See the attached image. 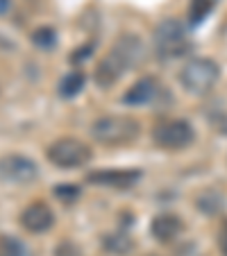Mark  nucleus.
<instances>
[{"instance_id":"nucleus-23","label":"nucleus","mask_w":227,"mask_h":256,"mask_svg":"<svg viewBox=\"0 0 227 256\" xmlns=\"http://www.w3.org/2000/svg\"><path fill=\"white\" fill-rule=\"evenodd\" d=\"M150 256H157V254H150Z\"/></svg>"},{"instance_id":"nucleus-20","label":"nucleus","mask_w":227,"mask_h":256,"mask_svg":"<svg viewBox=\"0 0 227 256\" xmlns=\"http://www.w3.org/2000/svg\"><path fill=\"white\" fill-rule=\"evenodd\" d=\"M55 256H82L80 247L71 240H62L57 247H55Z\"/></svg>"},{"instance_id":"nucleus-17","label":"nucleus","mask_w":227,"mask_h":256,"mask_svg":"<svg viewBox=\"0 0 227 256\" xmlns=\"http://www.w3.org/2000/svg\"><path fill=\"white\" fill-rule=\"evenodd\" d=\"M32 44L41 50H50L57 44V32L53 28H37L32 32Z\"/></svg>"},{"instance_id":"nucleus-3","label":"nucleus","mask_w":227,"mask_h":256,"mask_svg":"<svg viewBox=\"0 0 227 256\" xmlns=\"http://www.w3.org/2000/svg\"><path fill=\"white\" fill-rule=\"evenodd\" d=\"M141 134V125L132 116H102L91 125L93 140L107 145V148H118L136 140Z\"/></svg>"},{"instance_id":"nucleus-11","label":"nucleus","mask_w":227,"mask_h":256,"mask_svg":"<svg viewBox=\"0 0 227 256\" xmlns=\"http://www.w3.org/2000/svg\"><path fill=\"white\" fill-rule=\"evenodd\" d=\"M182 229H184L182 218L175 216V213H159L150 224V234H152V238L157 242H173L182 234Z\"/></svg>"},{"instance_id":"nucleus-21","label":"nucleus","mask_w":227,"mask_h":256,"mask_svg":"<svg viewBox=\"0 0 227 256\" xmlns=\"http://www.w3.org/2000/svg\"><path fill=\"white\" fill-rule=\"evenodd\" d=\"M216 242H218V250H220V256H227V220H222L220 229H218Z\"/></svg>"},{"instance_id":"nucleus-7","label":"nucleus","mask_w":227,"mask_h":256,"mask_svg":"<svg viewBox=\"0 0 227 256\" xmlns=\"http://www.w3.org/2000/svg\"><path fill=\"white\" fill-rule=\"evenodd\" d=\"M39 177V166L25 154L0 156V182L14 186H28Z\"/></svg>"},{"instance_id":"nucleus-12","label":"nucleus","mask_w":227,"mask_h":256,"mask_svg":"<svg viewBox=\"0 0 227 256\" xmlns=\"http://www.w3.org/2000/svg\"><path fill=\"white\" fill-rule=\"evenodd\" d=\"M102 250L111 256H127L134 250V240L125 232H114L102 236Z\"/></svg>"},{"instance_id":"nucleus-9","label":"nucleus","mask_w":227,"mask_h":256,"mask_svg":"<svg viewBox=\"0 0 227 256\" xmlns=\"http://www.w3.org/2000/svg\"><path fill=\"white\" fill-rule=\"evenodd\" d=\"M53 224H55V211L41 200L28 204L21 211V227L30 234H46L53 229Z\"/></svg>"},{"instance_id":"nucleus-2","label":"nucleus","mask_w":227,"mask_h":256,"mask_svg":"<svg viewBox=\"0 0 227 256\" xmlns=\"http://www.w3.org/2000/svg\"><path fill=\"white\" fill-rule=\"evenodd\" d=\"M152 46H155V54L159 62H173L191 50V39H188L182 20L166 18L155 28Z\"/></svg>"},{"instance_id":"nucleus-18","label":"nucleus","mask_w":227,"mask_h":256,"mask_svg":"<svg viewBox=\"0 0 227 256\" xmlns=\"http://www.w3.org/2000/svg\"><path fill=\"white\" fill-rule=\"evenodd\" d=\"M80 193H82V188H80L78 184H71V182H64V184H59L53 188V195L64 204H73L80 198Z\"/></svg>"},{"instance_id":"nucleus-8","label":"nucleus","mask_w":227,"mask_h":256,"mask_svg":"<svg viewBox=\"0 0 227 256\" xmlns=\"http://www.w3.org/2000/svg\"><path fill=\"white\" fill-rule=\"evenodd\" d=\"M143 179V172L136 168H116V170H91L87 174V182L100 188H116L127 190L136 186Z\"/></svg>"},{"instance_id":"nucleus-22","label":"nucleus","mask_w":227,"mask_h":256,"mask_svg":"<svg viewBox=\"0 0 227 256\" xmlns=\"http://www.w3.org/2000/svg\"><path fill=\"white\" fill-rule=\"evenodd\" d=\"M7 7H10V0H0V14H3Z\"/></svg>"},{"instance_id":"nucleus-6","label":"nucleus","mask_w":227,"mask_h":256,"mask_svg":"<svg viewBox=\"0 0 227 256\" xmlns=\"http://www.w3.org/2000/svg\"><path fill=\"white\" fill-rule=\"evenodd\" d=\"M152 140L161 150H184L195 140V130L184 118H173L157 125V130L152 132Z\"/></svg>"},{"instance_id":"nucleus-15","label":"nucleus","mask_w":227,"mask_h":256,"mask_svg":"<svg viewBox=\"0 0 227 256\" xmlns=\"http://www.w3.org/2000/svg\"><path fill=\"white\" fill-rule=\"evenodd\" d=\"M218 0H191V5H188V25L191 28H198L200 23H204L209 14L213 12Z\"/></svg>"},{"instance_id":"nucleus-10","label":"nucleus","mask_w":227,"mask_h":256,"mask_svg":"<svg viewBox=\"0 0 227 256\" xmlns=\"http://www.w3.org/2000/svg\"><path fill=\"white\" fill-rule=\"evenodd\" d=\"M161 93V84L155 75H145V78L136 80L130 88L125 91V96L121 98L123 104L127 106H143V104H150L155 102Z\"/></svg>"},{"instance_id":"nucleus-14","label":"nucleus","mask_w":227,"mask_h":256,"mask_svg":"<svg viewBox=\"0 0 227 256\" xmlns=\"http://www.w3.org/2000/svg\"><path fill=\"white\" fill-rule=\"evenodd\" d=\"M84 84H87L84 72H80V70L66 72V75L59 80L57 93H59V98H64V100H71V98H75V96H80V93H82Z\"/></svg>"},{"instance_id":"nucleus-13","label":"nucleus","mask_w":227,"mask_h":256,"mask_svg":"<svg viewBox=\"0 0 227 256\" xmlns=\"http://www.w3.org/2000/svg\"><path fill=\"white\" fill-rule=\"evenodd\" d=\"M195 208L202 211L204 216H218V213H222V208H225V195L213 188L202 190V193L195 198Z\"/></svg>"},{"instance_id":"nucleus-1","label":"nucleus","mask_w":227,"mask_h":256,"mask_svg":"<svg viewBox=\"0 0 227 256\" xmlns=\"http://www.w3.org/2000/svg\"><path fill=\"white\" fill-rule=\"evenodd\" d=\"M143 54H145L143 41L136 34H121L114 41L109 52L98 62L96 70H93V82L100 88H111L127 70L139 66Z\"/></svg>"},{"instance_id":"nucleus-19","label":"nucleus","mask_w":227,"mask_h":256,"mask_svg":"<svg viewBox=\"0 0 227 256\" xmlns=\"http://www.w3.org/2000/svg\"><path fill=\"white\" fill-rule=\"evenodd\" d=\"M93 50H96V44H87V46H82V48L73 50L68 59H71V64H84L93 54Z\"/></svg>"},{"instance_id":"nucleus-5","label":"nucleus","mask_w":227,"mask_h":256,"mask_svg":"<svg viewBox=\"0 0 227 256\" xmlns=\"http://www.w3.org/2000/svg\"><path fill=\"white\" fill-rule=\"evenodd\" d=\"M48 161L53 166L62 170H75L87 166L89 161L93 159V152L84 140L73 138V136H64V138H57L55 143H50L48 152H46Z\"/></svg>"},{"instance_id":"nucleus-4","label":"nucleus","mask_w":227,"mask_h":256,"mask_svg":"<svg viewBox=\"0 0 227 256\" xmlns=\"http://www.w3.org/2000/svg\"><path fill=\"white\" fill-rule=\"evenodd\" d=\"M220 78V66L209 57H195L188 59L179 70V84L191 96H204L216 86Z\"/></svg>"},{"instance_id":"nucleus-16","label":"nucleus","mask_w":227,"mask_h":256,"mask_svg":"<svg viewBox=\"0 0 227 256\" xmlns=\"http://www.w3.org/2000/svg\"><path fill=\"white\" fill-rule=\"evenodd\" d=\"M0 256H32V252L16 236H0Z\"/></svg>"}]
</instances>
